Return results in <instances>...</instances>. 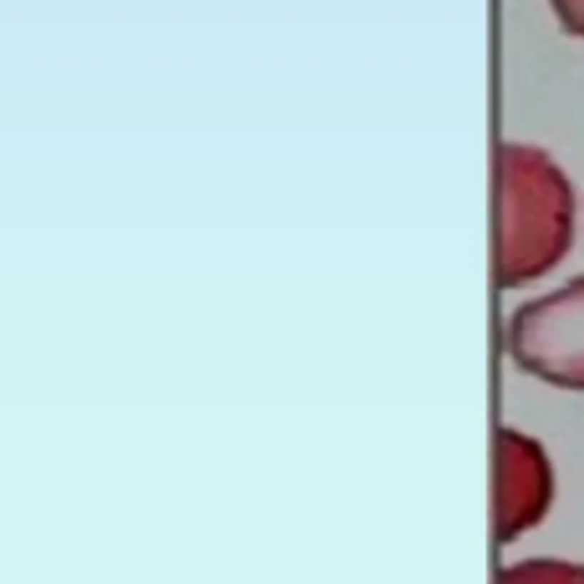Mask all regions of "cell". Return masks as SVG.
Masks as SVG:
<instances>
[{
    "mask_svg": "<svg viewBox=\"0 0 584 584\" xmlns=\"http://www.w3.org/2000/svg\"><path fill=\"white\" fill-rule=\"evenodd\" d=\"M573 190L541 148H498V242L500 288H518L562 261L573 233Z\"/></svg>",
    "mask_w": 584,
    "mask_h": 584,
    "instance_id": "6da1fadb",
    "label": "cell"
},
{
    "mask_svg": "<svg viewBox=\"0 0 584 584\" xmlns=\"http://www.w3.org/2000/svg\"><path fill=\"white\" fill-rule=\"evenodd\" d=\"M516 363L553 386L584 391V276L523 303L507 329Z\"/></svg>",
    "mask_w": 584,
    "mask_h": 584,
    "instance_id": "7a4b0ae2",
    "label": "cell"
},
{
    "mask_svg": "<svg viewBox=\"0 0 584 584\" xmlns=\"http://www.w3.org/2000/svg\"><path fill=\"white\" fill-rule=\"evenodd\" d=\"M553 475L536 440L500 429L495 443V536L511 541L534 528L548 511Z\"/></svg>",
    "mask_w": 584,
    "mask_h": 584,
    "instance_id": "3957f363",
    "label": "cell"
},
{
    "mask_svg": "<svg viewBox=\"0 0 584 584\" xmlns=\"http://www.w3.org/2000/svg\"><path fill=\"white\" fill-rule=\"evenodd\" d=\"M500 582H584V568L575 564L534 559L523 562L498 575Z\"/></svg>",
    "mask_w": 584,
    "mask_h": 584,
    "instance_id": "277c9868",
    "label": "cell"
},
{
    "mask_svg": "<svg viewBox=\"0 0 584 584\" xmlns=\"http://www.w3.org/2000/svg\"><path fill=\"white\" fill-rule=\"evenodd\" d=\"M555 16L562 23V28L584 39V0H550Z\"/></svg>",
    "mask_w": 584,
    "mask_h": 584,
    "instance_id": "5b68a950",
    "label": "cell"
}]
</instances>
